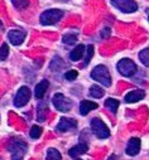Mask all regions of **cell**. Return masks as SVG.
Returning a JSON list of instances; mask_svg holds the SVG:
<instances>
[{
  "label": "cell",
  "instance_id": "6da1fadb",
  "mask_svg": "<svg viewBox=\"0 0 149 160\" xmlns=\"http://www.w3.org/2000/svg\"><path fill=\"white\" fill-rule=\"evenodd\" d=\"M91 78L95 79L96 82L104 85L105 87L111 86V76H110V72H109V69H107L105 66H102V64L96 66V67L91 71Z\"/></svg>",
  "mask_w": 149,
  "mask_h": 160
},
{
  "label": "cell",
  "instance_id": "7a4b0ae2",
  "mask_svg": "<svg viewBox=\"0 0 149 160\" xmlns=\"http://www.w3.org/2000/svg\"><path fill=\"white\" fill-rule=\"evenodd\" d=\"M63 17V12L61 9H48L44 13H42L39 20L43 25H54L58 23Z\"/></svg>",
  "mask_w": 149,
  "mask_h": 160
},
{
  "label": "cell",
  "instance_id": "3957f363",
  "mask_svg": "<svg viewBox=\"0 0 149 160\" xmlns=\"http://www.w3.org/2000/svg\"><path fill=\"white\" fill-rule=\"evenodd\" d=\"M116 68H118L119 73L123 74L124 77H131L136 72V64L129 58L120 59L116 64Z\"/></svg>",
  "mask_w": 149,
  "mask_h": 160
},
{
  "label": "cell",
  "instance_id": "277c9868",
  "mask_svg": "<svg viewBox=\"0 0 149 160\" xmlns=\"http://www.w3.org/2000/svg\"><path fill=\"white\" fill-rule=\"evenodd\" d=\"M91 129H92L94 134L100 139H107L110 136L109 128L104 124V121L100 120L99 117H95V118L91 120Z\"/></svg>",
  "mask_w": 149,
  "mask_h": 160
},
{
  "label": "cell",
  "instance_id": "5b68a950",
  "mask_svg": "<svg viewBox=\"0 0 149 160\" xmlns=\"http://www.w3.org/2000/svg\"><path fill=\"white\" fill-rule=\"evenodd\" d=\"M30 97H32V92H30L29 87L22 86V87L18 90L17 95L14 96L13 103H14L15 107H23V106H25V105L29 102Z\"/></svg>",
  "mask_w": 149,
  "mask_h": 160
},
{
  "label": "cell",
  "instance_id": "8992f818",
  "mask_svg": "<svg viewBox=\"0 0 149 160\" xmlns=\"http://www.w3.org/2000/svg\"><path fill=\"white\" fill-rule=\"evenodd\" d=\"M52 103L61 112H68L72 108V101L67 98L63 93H56L52 98Z\"/></svg>",
  "mask_w": 149,
  "mask_h": 160
},
{
  "label": "cell",
  "instance_id": "52a82bcc",
  "mask_svg": "<svg viewBox=\"0 0 149 160\" xmlns=\"http://www.w3.org/2000/svg\"><path fill=\"white\" fill-rule=\"evenodd\" d=\"M27 144L22 140H13L8 146V150L12 154L13 159H23L24 154L27 152Z\"/></svg>",
  "mask_w": 149,
  "mask_h": 160
},
{
  "label": "cell",
  "instance_id": "ba28073f",
  "mask_svg": "<svg viewBox=\"0 0 149 160\" xmlns=\"http://www.w3.org/2000/svg\"><path fill=\"white\" fill-rule=\"evenodd\" d=\"M110 3L123 13H134L138 10V4L134 0H110Z\"/></svg>",
  "mask_w": 149,
  "mask_h": 160
},
{
  "label": "cell",
  "instance_id": "9c48e42d",
  "mask_svg": "<svg viewBox=\"0 0 149 160\" xmlns=\"http://www.w3.org/2000/svg\"><path fill=\"white\" fill-rule=\"evenodd\" d=\"M77 128V122L76 120L73 118H68V117H62L59 120V122L57 125V131L59 132H66V131H72Z\"/></svg>",
  "mask_w": 149,
  "mask_h": 160
},
{
  "label": "cell",
  "instance_id": "30bf717a",
  "mask_svg": "<svg viewBox=\"0 0 149 160\" xmlns=\"http://www.w3.org/2000/svg\"><path fill=\"white\" fill-rule=\"evenodd\" d=\"M27 34L23 30H19V29H13L8 33V39H9V42L14 46H19L24 42V39H25Z\"/></svg>",
  "mask_w": 149,
  "mask_h": 160
},
{
  "label": "cell",
  "instance_id": "8fae6325",
  "mask_svg": "<svg viewBox=\"0 0 149 160\" xmlns=\"http://www.w3.org/2000/svg\"><path fill=\"white\" fill-rule=\"evenodd\" d=\"M139 150H140V140L138 138H131L126 145V150H125L126 154L130 156H135L138 155Z\"/></svg>",
  "mask_w": 149,
  "mask_h": 160
},
{
  "label": "cell",
  "instance_id": "7c38bea8",
  "mask_svg": "<svg viewBox=\"0 0 149 160\" xmlns=\"http://www.w3.org/2000/svg\"><path fill=\"white\" fill-rule=\"evenodd\" d=\"M145 97V92L143 90H134L125 95V102L126 103H134Z\"/></svg>",
  "mask_w": 149,
  "mask_h": 160
},
{
  "label": "cell",
  "instance_id": "4fadbf2b",
  "mask_svg": "<svg viewBox=\"0 0 149 160\" xmlns=\"http://www.w3.org/2000/svg\"><path fill=\"white\" fill-rule=\"evenodd\" d=\"M48 87H49V82L47 81V79H43V81H41L38 85L35 86V90H34V96H35L37 98L42 100V98L44 97V95H46V92H47Z\"/></svg>",
  "mask_w": 149,
  "mask_h": 160
},
{
  "label": "cell",
  "instance_id": "5bb4252c",
  "mask_svg": "<svg viewBox=\"0 0 149 160\" xmlns=\"http://www.w3.org/2000/svg\"><path fill=\"white\" fill-rule=\"evenodd\" d=\"M87 150H89V146H87L86 144H79V145L73 146L72 149L68 150V155H69L71 158H73V159H76V158H79L80 155L86 154Z\"/></svg>",
  "mask_w": 149,
  "mask_h": 160
},
{
  "label": "cell",
  "instance_id": "9a60e30c",
  "mask_svg": "<svg viewBox=\"0 0 149 160\" xmlns=\"http://www.w3.org/2000/svg\"><path fill=\"white\" fill-rule=\"evenodd\" d=\"M84 54H85V46L84 44H79V46L74 47L73 51H71L69 59L73 61V62H77L84 57Z\"/></svg>",
  "mask_w": 149,
  "mask_h": 160
},
{
  "label": "cell",
  "instance_id": "2e32d148",
  "mask_svg": "<svg viewBox=\"0 0 149 160\" xmlns=\"http://www.w3.org/2000/svg\"><path fill=\"white\" fill-rule=\"evenodd\" d=\"M99 107V105L97 103H95V102H91V101H82L81 103H80V113L82 115V116H86L90 111H92V110H96Z\"/></svg>",
  "mask_w": 149,
  "mask_h": 160
},
{
  "label": "cell",
  "instance_id": "e0dca14e",
  "mask_svg": "<svg viewBox=\"0 0 149 160\" xmlns=\"http://www.w3.org/2000/svg\"><path fill=\"white\" fill-rule=\"evenodd\" d=\"M47 112H48V106H47V103H39L38 107H37V120H38L39 122L44 121Z\"/></svg>",
  "mask_w": 149,
  "mask_h": 160
},
{
  "label": "cell",
  "instance_id": "ac0fdd59",
  "mask_svg": "<svg viewBox=\"0 0 149 160\" xmlns=\"http://www.w3.org/2000/svg\"><path fill=\"white\" fill-rule=\"evenodd\" d=\"M64 66H66V64H64V61H63L62 58H59V57H54V58L52 59L51 64H49V68H51L52 71H61Z\"/></svg>",
  "mask_w": 149,
  "mask_h": 160
},
{
  "label": "cell",
  "instance_id": "d6986e66",
  "mask_svg": "<svg viewBox=\"0 0 149 160\" xmlns=\"http://www.w3.org/2000/svg\"><path fill=\"white\" fill-rule=\"evenodd\" d=\"M119 101L116 100V98H107L106 101H105V106H106V108H109L113 113H116V111H118V108H119Z\"/></svg>",
  "mask_w": 149,
  "mask_h": 160
},
{
  "label": "cell",
  "instance_id": "ffe728a7",
  "mask_svg": "<svg viewBox=\"0 0 149 160\" xmlns=\"http://www.w3.org/2000/svg\"><path fill=\"white\" fill-rule=\"evenodd\" d=\"M62 42L67 46H73L76 44L77 42V34H73V33H69V34H64L63 38H62Z\"/></svg>",
  "mask_w": 149,
  "mask_h": 160
},
{
  "label": "cell",
  "instance_id": "44dd1931",
  "mask_svg": "<svg viewBox=\"0 0 149 160\" xmlns=\"http://www.w3.org/2000/svg\"><path fill=\"white\" fill-rule=\"evenodd\" d=\"M104 95H105L104 90H102L101 87H99L97 85H94V86L90 88V96L94 97V98H101Z\"/></svg>",
  "mask_w": 149,
  "mask_h": 160
},
{
  "label": "cell",
  "instance_id": "7402d4cb",
  "mask_svg": "<svg viewBox=\"0 0 149 160\" xmlns=\"http://www.w3.org/2000/svg\"><path fill=\"white\" fill-rule=\"evenodd\" d=\"M139 59L145 67H149V48H145L139 52Z\"/></svg>",
  "mask_w": 149,
  "mask_h": 160
},
{
  "label": "cell",
  "instance_id": "603a6c76",
  "mask_svg": "<svg viewBox=\"0 0 149 160\" xmlns=\"http://www.w3.org/2000/svg\"><path fill=\"white\" fill-rule=\"evenodd\" d=\"M12 4L14 5L15 9L23 10L29 7V0H12Z\"/></svg>",
  "mask_w": 149,
  "mask_h": 160
},
{
  "label": "cell",
  "instance_id": "cb8c5ba5",
  "mask_svg": "<svg viewBox=\"0 0 149 160\" xmlns=\"http://www.w3.org/2000/svg\"><path fill=\"white\" fill-rule=\"evenodd\" d=\"M47 160H59L62 159V155L59 154L58 150L56 149H48L47 150V156H46Z\"/></svg>",
  "mask_w": 149,
  "mask_h": 160
},
{
  "label": "cell",
  "instance_id": "d4e9b609",
  "mask_svg": "<svg viewBox=\"0 0 149 160\" xmlns=\"http://www.w3.org/2000/svg\"><path fill=\"white\" fill-rule=\"evenodd\" d=\"M29 135H30V138H32V139H38V138L42 135V128H39L38 125L32 126Z\"/></svg>",
  "mask_w": 149,
  "mask_h": 160
},
{
  "label": "cell",
  "instance_id": "484cf974",
  "mask_svg": "<svg viewBox=\"0 0 149 160\" xmlns=\"http://www.w3.org/2000/svg\"><path fill=\"white\" fill-rule=\"evenodd\" d=\"M92 56H94V47L92 46H89L87 49H86V57H85V61H84V67H86L89 64V62L91 61Z\"/></svg>",
  "mask_w": 149,
  "mask_h": 160
},
{
  "label": "cell",
  "instance_id": "4316f807",
  "mask_svg": "<svg viewBox=\"0 0 149 160\" xmlns=\"http://www.w3.org/2000/svg\"><path fill=\"white\" fill-rule=\"evenodd\" d=\"M77 76H79V72L74 71V69H71V71L64 73V78L67 79V81H74V79L77 78Z\"/></svg>",
  "mask_w": 149,
  "mask_h": 160
},
{
  "label": "cell",
  "instance_id": "83f0119b",
  "mask_svg": "<svg viewBox=\"0 0 149 160\" xmlns=\"http://www.w3.org/2000/svg\"><path fill=\"white\" fill-rule=\"evenodd\" d=\"M8 54H9V47L7 43H3L2 44V61H5Z\"/></svg>",
  "mask_w": 149,
  "mask_h": 160
},
{
  "label": "cell",
  "instance_id": "f1b7e54d",
  "mask_svg": "<svg viewBox=\"0 0 149 160\" xmlns=\"http://www.w3.org/2000/svg\"><path fill=\"white\" fill-rule=\"evenodd\" d=\"M110 32H111L110 28H105V29L101 32V37H102V38H107V37L110 35Z\"/></svg>",
  "mask_w": 149,
  "mask_h": 160
},
{
  "label": "cell",
  "instance_id": "f546056e",
  "mask_svg": "<svg viewBox=\"0 0 149 160\" xmlns=\"http://www.w3.org/2000/svg\"><path fill=\"white\" fill-rule=\"evenodd\" d=\"M145 12H146V14H148V20H149V8H148Z\"/></svg>",
  "mask_w": 149,
  "mask_h": 160
},
{
  "label": "cell",
  "instance_id": "4dcf8cb0",
  "mask_svg": "<svg viewBox=\"0 0 149 160\" xmlns=\"http://www.w3.org/2000/svg\"><path fill=\"white\" fill-rule=\"evenodd\" d=\"M62 2H67V0H62Z\"/></svg>",
  "mask_w": 149,
  "mask_h": 160
}]
</instances>
